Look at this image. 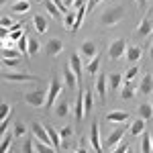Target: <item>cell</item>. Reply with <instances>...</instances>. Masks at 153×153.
I'll list each match as a JSON object with an SVG mask.
<instances>
[{"mask_svg":"<svg viewBox=\"0 0 153 153\" xmlns=\"http://www.w3.org/2000/svg\"><path fill=\"white\" fill-rule=\"evenodd\" d=\"M92 108H94V94H92V90L88 88V90H86V96H84V112L90 114Z\"/></svg>","mask_w":153,"mask_h":153,"instance_id":"obj_25","label":"cell"},{"mask_svg":"<svg viewBox=\"0 0 153 153\" xmlns=\"http://www.w3.org/2000/svg\"><path fill=\"white\" fill-rule=\"evenodd\" d=\"M151 104H153V102H151Z\"/></svg>","mask_w":153,"mask_h":153,"instance_id":"obj_51","label":"cell"},{"mask_svg":"<svg viewBox=\"0 0 153 153\" xmlns=\"http://www.w3.org/2000/svg\"><path fill=\"white\" fill-rule=\"evenodd\" d=\"M90 143H92V147H94V151H102L104 149V145L100 143V127H98V123H92V127H90Z\"/></svg>","mask_w":153,"mask_h":153,"instance_id":"obj_10","label":"cell"},{"mask_svg":"<svg viewBox=\"0 0 153 153\" xmlns=\"http://www.w3.org/2000/svg\"><path fill=\"white\" fill-rule=\"evenodd\" d=\"M47 133H49V137H51V141H53V147L55 149H61V135H59V131H55L53 127L47 125Z\"/></svg>","mask_w":153,"mask_h":153,"instance_id":"obj_31","label":"cell"},{"mask_svg":"<svg viewBox=\"0 0 153 153\" xmlns=\"http://www.w3.org/2000/svg\"><path fill=\"white\" fill-rule=\"evenodd\" d=\"M125 51H127V41L123 39V37H118V39H114L110 45H108V57L112 59H118L120 55H125Z\"/></svg>","mask_w":153,"mask_h":153,"instance_id":"obj_5","label":"cell"},{"mask_svg":"<svg viewBox=\"0 0 153 153\" xmlns=\"http://www.w3.org/2000/svg\"><path fill=\"white\" fill-rule=\"evenodd\" d=\"M125 133H127V131H125V127H117L112 133H108V137L104 139V147H106V149H110V151H114V147L123 141Z\"/></svg>","mask_w":153,"mask_h":153,"instance_id":"obj_6","label":"cell"},{"mask_svg":"<svg viewBox=\"0 0 153 153\" xmlns=\"http://www.w3.org/2000/svg\"><path fill=\"white\" fill-rule=\"evenodd\" d=\"M74 23H76V14H71V12L63 14V25H65L68 29H71V27H74Z\"/></svg>","mask_w":153,"mask_h":153,"instance_id":"obj_40","label":"cell"},{"mask_svg":"<svg viewBox=\"0 0 153 153\" xmlns=\"http://www.w3.org/2000/svg\"><path fill=\"white\" fill-rule=\"evenodd\" d=\"M133 96H135V86H133L131 80H125V84L120 86V98L123 100H131Z\"/></svg>","mask_w":153,"mask_h":153,"instance_id":"obj_20","label":"cell"},{"mask_svg":"<svg viewBox=\"0 0 153 153\" xmlns=\"http://www.w3.org/2000/svg\"><path fill=\"white\" fill-rule=\"evenodd\" d=\"M131 147H129V143H118L117 147H114V151L117 153H123V151H129Z\"/></svg>","mask_w":153,"mask_h":153,"instance_id":"obj_44","label":"cell"},{"mask_svg":"<svg viewBox=\"0 0 153 153\" xmlns=\"http://www.w3.org/2000/svg\"><path fill=\"white\" fill-rule=\"evenodd\" d=\"M96 92L100 96V100L106 102V94H108V76L106 74H98V80H96Z\"/></svg>","mask_w":153,"mask_h":153,"instance_id":"obj_9","label":"cell"},{"mask_svg":"<svg viewBox=\"0 0 153 153\" xmlns=\"http://www.w3.org/2000/svg\"><path fill=\"white\" fill-rule=\"evenodd\" d=\"M70 65H71V70L76 71L78 80L82 82V70H84V68H82V59H80V55H78L76 51H74V53L70 55Z\"/></svg>","mask_w":153,"mask_h":153,"instance_id":"obj_17","label":"cell"},{"mask_svg":"<svg viewBox=\"0 0 153 153\" xmlns=\"http://www.w3.org/2000/svg\"><path fill=\"white\" fill-rule=\"evenodd\" d=\"M2 80H6V82H39V78L33 76V74H29V71H2Z\"/></svg>","mask_w":153,"mask_h":153,"instance_id":"obj_3","label":"cell"},{"mask_svg":"<svg viewBox=\"0 0 153 153\" xmlns=\"http://www.w3.org/2000/svg\"><path fill=\"white\" fill-rule=\"evenodd\" d=\"M86 12H88V8H86V6H82V8H78V14H76V23H74V27L70 29L71 33L80 31V27H82V23H84V16H86Z\"/></svg>","mask_w":153,"mask_h":153,"instance_id":"obj_26","label":"cell"},{"mask_svg":"<svg viewBox=\"0 0 153 153\" xmlns=\"http://www.w3.org/2000/svg\"><path fill=\"white\" fill-rule=\"evenodd\" d=\"M123 80H125V76H123L120 71H112V74L108 76V90H110V92L118 90V88L123 86Z\"/></svg>","mask_w":153,"mask_h":153,"instance_id":"obj_14","label":"cell"},{"mask_svg":"<svg viewBox=\"0 0 153 153\" xmlns=\"http://www.w3.org/2000/svg\"><path fill=\"white\" fill-rule=\"evenodd\" d=\"M21 63V57H2V65L6 68V70H10V68H16Z\"/></svg>","mask_w":153,"mask_h":153,"instance_id":"obj_35","label":"cell"},{"mask_svg":"<svg viewBox=\"0 0 153 153\" xmlns=\"http://www.w3.org/2000/svg\"><path fill=\"white\" fill-rule=\"evenodd\" d=\"M139 68H137V65H133V68H129V70H127V74H125V80H133V78H135V76H137V74H139Z\"/></svg>","mask_w":153,"mask_h":153,"instance_id":"obj_42","label":"cell"},{"mask_svg":"<svg viewBox=\"0 0 153 153\" xmlns=\"http://www.w3.org/2000/svg\"><path fill=\"white\" fill-rule=\"evenodd\" d=\"M61 88H63V86H61V80H59L57 76H53L51 82H49V86H47V102H45V108H51V106L55 104Z\"/></svg>","mask_w":153,"mask_h":153,"instance_id":"obj_4","label":"cell"},{"mask_svg":"<svg viewBox=\"0 0 153 153\" xmlns=\"http://www.w3.org/2000/svg\"><path fill=\"white\" fill-rule=\"evenodd\" d=\"M78 98H76V108H74V118L80 123L84 117H86V112H84V96H86V90H84L82 86L78 84Z\"/></svg>","mask_w":153,"mask_h":153,"instance_id":"obj_8","label":"cell"},{"mask_svg":"<svg viewBox=\"0 0 153 153\" xmlns=\"http://www.w3.org/2000/svg\"><path fill=\"white\" fill-rule=\"evenodd\" d=\"M143 55V49L139 45H133V47H127V61L131 63H135V61H139Z\"/></svg>","mask_w":153,"mask_h":153,"instance_id":"obj_22","label":"cell"},{"mask_svg":"<svg viewBox=\"0 0 153 153\" xmlns=\"http://www.w3.org/2000/svg\"><path fill=\"white\" fill-rule=\"evenodd\" d=\"M10 104H6V102H2V106H0V120H10Z\"/></svg>","mask_w":153,"mask_h":153,"instance_id":"obj_33","label":"cell"},{"mask_svg":"<svg viewBox=\"0 0 153 153\" xmlns=\"http://www.w3.org/2000/svg\"><path fill=\"white\" fill-rule=\"evenodd\" d=\"M63 82H65V88H76V86L80 84L78 76H76V71L71 70V65L63 68Z\"/></svg>","mask_w":153,"mask_h":153,"instance_id":"obj_13","label":"cell"},{"mask_svg":"<svg viewBox=\"0 0 153 153\" xmlns=\"http://www.w3.org/2000/svg\"><path fill=\"white\" fill-rule=\"evenodd\" d=\"M45 8H47V12L51 14V16H55V19H59V16L63 14V12H61V8H59L53 0H45Z\"/></svg>","mask_w":153,"mask_h":153,"instance_id":"obj_30","label":"cell"},{"mask_svg":"<svg viewBox=\"0 0 153 153\" xmlns=\"http://www.w3.org/2000/svg\"><path fill=\"white\" fill-rule=\"evenodd\" d=\"M149 59L153 61V43H151V47H149Z\"/></svg>","mask_w":153,"mask_h":153,"instance_id":"obj_48","label":"cell"},{"mask_svg":"<svg viewBox=\"0 0 153 153\" xmlns=\"http://www.w3.org/2000/svg\"><path fill=\"white\" fill-rule=\"evenodd\" d=\"M71 6H76V8H82V6H88V0H74V4Z\"/></svg>","mask_w":153,"mask_h":153,"instance_id":"obj_45","label":"cell"},{"mask_svg":"<svg viewBox=\"0 0 153 153\" xmlns=\"http://www.w3.org/2000/svg\"><path fill=\"white\" fill-rule=\"evenodd\" d=\"M145 123H147V120L141 118V117L137 118V120H133V125L129 127V135H131V137H139L143 131H145Z\"/></svg>","mask_w":153,"mask_h":153,"instance_id":"obj_19","label":"cell"},{"mask_svg":"<svg viewBox=\"0 0 153 153\" xmlns=\"http://www.w3.org/2000/svg\"><path fill=\"white\" fill-rule=\"evenodd\" d=\"M23 151L25 153H33L35 151V137H33V139H27V141L23 143Z\"/></svg>","mask_w":153,"mask_h":153,"instance_id":"obj_38","label":"cell"},{"mask_svg":"<svg viewBox=\"0 0 153 153\" xmlns=\"http://www.w3.org/2000/svg\"><path fill=\"white\" fill-rule=\"evenodd\" d=\"M80 55L82 57H88V59H92L98 55V45H96L94 41H84L82 45H80Z\"/></svg>","mask_w":153,"mask_h":153,"instance_id":"obj_12","label":"cell"},{"mask_svg":"<svg viewBox=\"0 0 153 153\" xmlns=\"http://www.w3.org/2000/svg\"><path fill=\"white\" fill-rule=\"evenodd\" d=\"M0 25H2L4 29H16V27H21V23L12 21L10 16H2V21H0Z\"/></svg>","mask_w":153,"mask_h":153,"instance_id":"obj_36","label":"cell"},{"mask_svg":"<svg viewBox=\"0 0 153 153\" xmlns=\"http://www.w3.org/2000/svg\"><path fill=\"white\" fill-rule=\"evenodd\" d=\"M2 137H4V139H2L0 149H2V151H8V147H10V141H12V137H14V133H12V135H6V133H4Z\"/></svg>","mask_w":153,"mask_h":153,"instance_id":"obj_39","label":"cell"},{"mask_svg":"<svg viewBox=\"0 0 153 153\" xmlns=\"http://www.w3.org/2000/svg\"><path fill=\"white\" fill-rule=\"evenodd\" d=\"M45 90L47 88H35V90L27 92L25 94V102L29 106H33V108H41V106L47 102V92Z\"/></svg>","mask_w":153,"mask_h":153,"instance_id":"obj_2","label":"cell"},{"mask_svg":"<svg viewBox=\"0 0 153 153\" xmlns=\"http://www.w3.org/2000/svg\"><path fill=\"white\" fill-rule=\"evenodd\" d=\"M65 4H70V6H71V4H74V0H65Z\"/></svg>","mask_w":153,"mask_h":153,"instance_id":"obj_49","label":"cell"},{"mask_svg":"<svg viewBox=\"0 0 153 153\" xmlns=\"http://www.w3.org/2000/svg\"><path fill=\"white\" fill-rule=\"evenodd\" d=\"M125 16H127V10L123 4H108L100 14V25L102 27H117Z\"/></svg>","mask_w":153,"mask_h":153,"instance_id":"obj_1","label":"cell"},{"mask_svg":"<svg viewBox=\"0 0 153 153\" xmlns=\"http://www.w3.org/2000/svg\"><path fill=\"white\" fill-rule=\"evenodd\" d=\"M141 151H143V153H149V151H153V141H151V133H145V131H143Z\"/></svg>","mask_w":153,"mask_h":153,"instance_id":"obj_29","label":"cell"},{"mask_svg":"<svg viewBox=\"0 0 153 153\" xmlns=\"http://www.w3.org/2000/svg\"><path fill=\"white\" fill-rule=\"evenodd\" d=\"M25 133H27V127L23 123H14V137H23Z\"/></svg>","mask_w":153,"mask_h":153,"instance_id":"obj_41","label":"cell"},{"mask_svg":"<svg viewBox=\"0 0 153 153\" xmlns=\"http://www.w3.org/2000/svg\"><path fill=\"white\" fill-rule=\"evenodd\" d=\"M137 112H139V117H141V118H145V120H151V118H153V104L143 102V104H139Z\"/></svg>","mask_w":153,"mask_h":153,"instance_id":"obj_23","label":"cell"},{"mask_svg":"<svg viewBox=\"0 0 153 153\" xmlns=\"http://www.w3.org/2000/svg\"><path fill=\"white\" fill-rule=\"evenodd\" d=\"M151 141H153V133H151Z\"/></svg>","mask_w":153,"mask_h":153,"instance_id":"obj_50","label":"cell"},{"mask_svg":"<svg viewBox=\"0 0 153 153\" xmlns=\"http://www.w3.org/2000/svg\"><path fill=\"white\" fill-rule=\"evenodd\" d=\"M61 49H63L61 39H49L47 43H45V55L55 57V55H59V53H61Z\"/></svg>","mask_w":153,"mask_h":153,"instance_id":"obj_11","label":"cell"},{"mask_svg":"<svg viewBox=\"0 0 153 153\" xmlns=\"http://www.w3.org/2000/svg\"><path fill=\"white\" fill-rule=\"evenodd\" d=\"M23 35H25V33H23V25H21V27H16V29H10V39L14 41V43H16Z\"/></svg>","mask_w":153,"mask_h":153,"instance_id":"obj_37","label":"cell"},{"mask_svg":"<svg viewBox=\"0 0 153 153\" xmlns=\"http://www.w3.org/2000/svg\"><path fill=\"white\" fill-rule=\"evenodd\" d=\"M135 2H137V6H139V8H145V4H147V0H135Z\"/></svg>","mask_w":153,"mask_h":153,"instance_id":"obj_47","label":"cell"},{"mask_svg":"<svg viewBox=\"0 0 153 153\" xmlns=\"http://www.w3.org/2000/svg\"><path fill=\"white\" fill-rule=\"evenodd\" d=\"M71 133H74V129H71V127H63V129L59 131V135H61L63 139H68V137H71Z\"/></svg>","mask_w":153,"mask_h":153,"instance_id":"obj_43","label":"cell"},{"mask_svg":"<svg viewBox=\"0 0 153 153\" xmlns=\"http://www.w3.org/2000/svg\"><path fill=\"white\" fill-rule=\"evenodd\" d=\"M106 120L108 123H123V120H129V112L125 110H112L106 114Z\"/></svg>","mask_w":153,"mask_h":153,"instance_id":"obj_21","label":"cell"},{"mask_svg":"<svg viewBox=\"0 0 153 153\" xmlns=\"http://www.w3.org/2000/svg\"><path fill=\"white\" fill-rule=\"evenodd\" d=\"M98 70H100V55H96V57L90 59V63L86 65V71L94 78V74H98Z\"/></svg>","mask_w":153,"mask_h":153,"instance_id":"obj_28","label":"cell"},{"mask_svg":"<svg viewBox=\"0 0 153 153\" xmlns=\"http://www.w3.org/2000/svg\"><path fill=\"white\" fill-rule=\"evenodd\" d=\"M39 49H41L39 41H37V39H31V37H29V57L37 55V53H39Z\"/></svg>","mask_w":153,"mask_h":153,"instance_id":"obj_34","label":"cell"},{"mask_svg":"<svg viewBox=\"0 0 153 153\" xmlns=\"http://www.w3.org/2000/svg\"><path fill=\"white\" fill-rule=\"evenodd\" d=\"M33 23H35V29H37V33H45L49 29V25H47V19L43 16V14H35L33 16Z\"/></svg>","mask_w":153,"mask_h":153,"instance_id":"obj_24","label":"cell"},{"mask_svg":"<svg viewBox=\"0 0 153 153\" xmlns=\"http://www.w3.org/2000/svg\"><path fill=\"white\" fill-rule=\"evenodd\" d=\"M10 10L14 12V14H25V12L31 10V2H29V0H14L10 4Z\"/></svg>","mask_w":153,"mask_h":153,"instance_id":"obj_16","label":"cell"},{"mask_svg":"<svg viewBox=\"0 0 153 153\" xmlns=\"http://www.w3.org/2000/svg\"><path fill=\"white\" fill-rule=\"evenodd\" d=\"M151 31H153V21L145 16L141 23H139V27H137V35L139 37H147V35H151Z\"/></svg>","mask_w":153,"mask_h":153,"instance_id":"obj_18","label":"cell"},{"mask_svg":"<svg viewBox=\"0 0 153 153\" xmlns=\"http://www.w3.org/2000/svg\"><path fill=\"white\" fill-rule=\"evenodd\" d=\"M31 131H33V137H37L39 141H43V143H47V145H53V141H51V137H49V133H47V127H43L41 123H33L31 125Z\"/></svg>","mask_w":153,"mask_h":153,"instance_id":"obj_7","label":"cell"},{"mask_svg":"<svg viewBox=\"0 0 153 153\" xmlns=\"http://www.w3.org/2000/svg\"><path fill=\"white\" fill-rule=\"evenodd\" d=\"M68 112H70V104H68V100H61V102L55 104V114H57L59 118H65V117H68Z\"/></svg>","mask_w":153,"mask_h":153,"instance_id":"obj_27","label":"cell"},{"mask_svg":"<svg viewBox=\"0 0 153 153\" xmlns=\"http://www.w3.org/2000/svg\"><path fill=\"white\" fill-rule=\"evenodd\" d=\"M139 92H141L143 96H147V94L153 92V76L151 74H145V76H143L141 84H139Z\"/></svg>","mask_w":153,"mask_h":153,"instance_id":"obj_15","label":"cell"},{"mask_svg":"<svg viewBox=\"0 0 153 153\" xmlns=\"http://www.w3.org/2000/svg\"><path fill=\"white\" fill-rule=\"evenodd\" d=\"M100 2H102V0H88V6H86V8H88V10H92L96 4H100Z\"/></svg>","mask_w":153,"mask_h":153,"instance_id":"obj_46","label":"cell"},{"mask_svg":"<svg viewBox=\"0 0 153 153\" xmlns=\"http://www.w3.org/2000/svg\"><path fill=\"white\" fill-rule=\"evenodd\" d=\"M16 47L23 51V55H29V37L27 35H23L19 41H16Z\"/></svg>","mask_w":153,"mask_h":153,"instance_id":"obj_32","label":"cell"}]
</instances>
